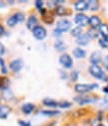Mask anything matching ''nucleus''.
Masks as SVG:
<instances>
[{
  "instance_id": "20",
  "label": "nucleus",
  "mask_w": 108,
  "mask_h": 126,
  "mask_svg": "<svg viewBox=\"0 0 108 126\" xmlns=\"http://www.w3.org/2000/svg\"><path fill=\"white\" fill-rule=\"evenodd\" d=\"M70 33H71V36L74 37V38H77V37H79L81 34H83V28L80 27V26H76L74 28H72L70 30Z\"/></svg>"
},
{
  "instance_id": "26",
  "label": "nucleus",
  "mask_w": 108,
  "mask_h": 126,
  "mask_svg": "<svg viewBox=\"0 0 108 126\" xmlns=\"http://www.w3.org/2000/svg\"><path fill=\"white\" fill-rule=\"evenodd\" d=\"M17 23H18V20H17L16 16H15V14L11 15V16L7 19V25H8L9 27H14Z\"/></svg>"
},
{
  "instance_id": "28",
  "label": "nucleus",
  "mask_w": 108,
  "mask_h": 126,
  "mask_svg": "<svg viewBox=\"0 0 108 126\" xmlns=\"http://www.w3.org/2000/svg\"><path fill=\"white\" fill-rule=\"evenodd\" d=\"M41 113L43 115H46V116H55V115H58L60 112L58 110H42Z\"/></svg>"
},
{
  "instance_id": "7",
  "label": "nucleus",
  "mask_w": 108,
  "mask_h": 126,
  "mask_svg": "<svg viewBox=\"0 0 108 126\" xmlns=\"http://www.w3.org/2000/svg\"><path fill=\"white\" fill-rule=\"evenodd\" d=\"M32 33H33V36L38 39V40H43L46 35H47V32H46V29L41 26V25H37L33 30H32Z\"/></svg>"
},
{
  "instance_id": "21",
  "label": "nucleus",
  "mask_w": 108,
  "mask_h": 126,
  "mask_svg": "<svg viewBox=\"0 0 108 126\" xmlns=\"http://www.w3.org/2000/svg\"><path fill=\"white\" fill-rule=\"evenodd\" d=\"M97 30H98V32H99L101 37L108 36V24L107 23H102Z\"/></svg>"
},
{
  "instance_id": "14",
  "label": "nucleus",
  "mask_w": 108,
  "mask_h": 126,
  "mask_svg": "<svg viewBox=\"0 0 108 126\" xmlns=\"http://www.w3.org/2000/svg\"><path fill=\"white\" fill-rule=\"evenodd\" d=\"M37 23H38V19L35 15H30L28 20H27V28L29 30H33L36 26H37Z\"/></svg>"
},
{
  "instance_id": "30",
  "label": "nucleus",
  "mask_w": 108,
  "mask_h": 126,
  "mask_svg": "<svg viewBox=\"0 0 108 126\" xmlns=\"http://www.w3.org/2000/svg\"><path fill=\"white\" fill-rule=\"evenodd\" d=\"M71 105H72V103L71 102H69V101H67V100H62V101H60V102H58V107L59 108H69V107H71Z\"/></svg>"
},
{
  "instance_id": "15",
  "label": "nucleus",
  "mask_w": 108,
  "mask_h": 126,
  "mask_svg": "<svg viewBox=\"0 0 108 126\" xmlns=\"http://www.w3.org/2000/svg\"><path fill=\"white\" fill-rule=\"evenodd\" d=\"M34 109H35V105L33 103H30V102L25 103L21 106V110L24 114H31L34 111Z\"/></svg>"
},
{
  "instance_id": "4",
  "label": "nucleus",
  "mask_w": 108,
  "mask_h": 126,
  "mask_svg": "<svg viewBox=\"0 0 108 126\" xmlns=\"http://www.w3.org/2000/svg\"><path fill=\"white\" fill-rule=\"evenodd\" d=\"M59 63L62 65L65 69H70L73 66V60L72 57L68 53H62L59 56Z\"/></svg>"
},
{
  "instance_id": "19",
  "label": "nucleus",
  "mask_w": 108,
  "mask_h": 126,
  "mask_svg": "<svg viewBox=\"0 0 108 126\" xmlns=\"http://www.w3.org/2000/svg\"><path fill=\"white\" fill-rule=\"evenodd\" d=\"M42 104L47 106V107H51V108H56L58 107V102L54 99H50V98H45L42 100Z\"/></svg>"
},
{
  "instance_id": "22",
  "label": "nucleus",
  "mask_w": 108,
  "mask_h": 126,
  "mask_svg": "<svg viewBox=\"0 0 108 126\" xmlns=\"http://www.w3.org/2000/svg\"><path fill=\"white\" fill-rule=\"evenodd\" d=\"M86 113H87V110H86V109H84V108H79V109L75 110V111L72 113V117H73V118H80V117L85 116Z\"/></svg>"
},
{
  "instance_id": "29",
  "label": "nucleus",
  "mask_w": 108,
  "mask_h": 126,
  "mask_svg": "<svg viewBox=\"0 0 108 126\" xmlns=\"http://www.w3.org/2000/svg\"><path fill=\"white\" fill-rule=\"evenodd\" d=\"M69 78H70V81H72V82H76L77 80H78V78H79V72H78V71H76V70H73V71L70 73Z\"/></svg>"
},
{
  "instance_id": "37",
  "label": "nucleus",
  "mask_w": 108,
  "mask_h": 126,
  "mask_svg": "<svg viewBox=\"0 0 108 126\" xmlns=\"http://www.w3.org/2000/svg\"><path fill=\"white\" fill-rule=\"evenodd\" d=\"M53 33H54V34H55V35H56L57 37H59V36H60L61 34H62V33H61L60 31H58L57 29H55V30H54V32H53Z\"/></svg>"
},
{
  "instance_id": "2",
  "label": "nucleus",
  "mask_w": 108,
  "mask_h": 126,
  "mask_svg": "<svg viewBox=\"0 0 108 126\" xmlns=\"http://www.w3.org/2000/svg\"><path fill=\"white\" fill-rule=\"evenodd\" d=\"M88 72L92 77H94L95 79L108 81V77L105 75V72L103 71V69L101 68L100 65H92L91 64L88 68Z\"/></svg>"
},
{
  "instance_id": "12",
  "label": "nucleus",
  "mask_w": 108,
  "mask_h": 126,
  "mask_svg": "<svg viewBox=\"0 0 108 126\" xmlns=\"http://www.w3.org/2000/svg\"><path fill=\"white\" fill-rule=\"evenodd\" d=\"M89 42H90V38L87 35V33H83L79 37L76 38V43L79 46H86V45H88Z\"/></svg>"
},
{
  "instance_id": "8",
  "label": "nucleus",
  "mask_w": 108,
  "mask_h": 126,
  "mask_svg": "<svg viewBox=\"0 0 108 126\" xmlns=\"http://www.w3.org/2000/svg\"><path fill=\"white\" fill-rule=\"evenodd\" d=\"M102 24V19L99 15H96V14H93L89 16V22H88V25L90 26V28L92 29H98L99 26Z\"/></svg>"
},
{
  "instance_id": "16",
  "label": "nucleus",
  "mask_w": 108,
  "mask_h": 126,
  "mask_svg": "<svg viewBox=\"0 0 108 126\" xmlns=\"http://www.w3.org/2000/svg\"><path fill=\"white\" fill-rule=\"evenodd\" d=\"M69 12H70V11H69L66 7H64V6H62V5H59V6H57V7L55 8V14L58 15V16H66V15L70 14Z\"/></svg>"
},
{
  "instance_id": "38",
  "label": "nucleus",
  "mask_w": 108,
  "mask_h": 126,
  "mask_svg": "<svg viewBox=\"0 0 108 126\" xmlns=\"http://www.w3.org/2000/svg\"><path fill=\"white\" fill-rule=\"evenodd\" d=\"M102 90H103V92H104V93H106V94H108V84H107L106 86H104Z\"/></svg>"
},
{
  "instance_id": "6",
  "label": "nucleus",
  "mask_w": 108,
  "mask_h": 126,
  "mask_svg": "<svg viewBox=\"0 0 108 126\" xmlns=\"http://www.w3.org/2000/svg\"><path fill=\"white\" fill-rule=\"evenodd\" d=\"M56 29L58 31H60L61 33L63 32H67V31L72 29V24L69 20L67 19H61L56 23Z\"/></svg>"
},
{
  "instance_id": "27",
  "label": "nucleus",
  "mask_w": 108,
  "mask_h": 126,
  "mask_svg": "<svg viewBox=\"0 0 108 126\" xmlns=\"http://www.w3.org/2000/svg\"><path fill=\"white\" fill-rule=\"evenodd\" d=\"M98 43L100 45L101 48L103 49H108V40L106 37H100L98 39Z\"/></svg>"
},
{
  "instance_id": "23",
  "label": "nucleus",
  "mask_w": 108,
  "mask_h": 126,
  "mask_svg": "<svg viewBox=\"0 0 108 126\" xmlns=\"http://www.w3.org/2000/svg\"><path fill=\"white\" fill-rule=\"evenodd\" d=\"M86 33H87V35L89 36L90 40H92V39H97V38L99 39V36H100V34H99V32H98L97 29H92V28H90Z\"/></svg>"
},
{
  "instance_id": "24",
  "label": "nucleus",
  "mask_w": 108,
  "mask_h": 126,
  "mask_svg": "<svg viewBox=\"0 0 108 126\" xmlns=\"http://www.w3.org/2000/svg\"><path fill=\"white\" fill-rule=\"evenodd\" d=\"M54 47H55V49L57 50V51H59V52H63V51H65L66 50V45L64 44V42L63 41H61V40H57L56 42H55V44H54Z\"/></svg>"
},
{
  "instance_id": "36",
  "label": "nucleus",
  "mask_w": 108,
  "mask_h": 126,
  "mask_svg": "<svg viewBox=\"0 0 108 126\" xmlns=\"http://www.w3.org/2000/svg\"><path fill=\"white\" fill-rule=\"evenodd\" d=\"M3 33H4V27L0 24V36H2Z\"/></svg>"
},
{
  "instance_id": "25",
  "label": "nucleus",
  "mask_w": 108,
  "mask_h": 126,
  "mask_svg": "<svg viewBox=\"0 0 108 126\" xmlns=\"http://www.w3.org/2000/svg\"><path fill=\"white\" fill-rule=\"evenodd\" d=\"M10 84V81L7 77H0V89H6Z\"/></svg>"
},
{
  "instance_id": "9",
  "label": "nucleus",
  "mask_w": 108,
  "mask_h": 126,
  "mask_svg": "<svg viewBox=\"0 0 108 126\" xmlns=\"http://www.w3.org/2000/svg\"><path fill=\"white\" fill-rule=\"evenodd\" d=\"M9 68L13 72H19L23 68V61L21 59H15L12 60L9 64Z\"/></svg>"
},
{
  "instance_id": "32",
  "label": "nucleus",
  "mask_w": 108,
  "mask_h": 126,
  "mask_svg": "<svg viewBox=\"0 0 108 126\" xmlns=\"http://www.w3.org/2000/svg\"><path fill=\"white\" fill-rule=\"evenodd\" d=\"M0 66H1V71L3 74H6L7 73V69H6V66H5V63H4V60L0 57Z\"/></svg>"
},
{
  "instance_id": "31",
  "label": "nucleus",
  "mask_w": 108,
  "mask_h": 126,
  "mask_svg": "<svg viewBox=\"0 0 108 126\" xmlns=\"http://www.w3.org/2000/svg\"><path fill=\"white\" fill-rule=\"evenodd\" d=\"M15 16H16V18L18 20V23L25 21V14L23 12H16L15 13Z\"/></svg>"
},
{
  "instance_id": "34",
  "label": "nucleus",
  "mask_w": 108,
  "mask_h": 126,
  "mask_svg": "<svg viewBox=\"0 0 108 126\" xmlns=\"http://www.w3.org/2000/svg\"><path fill=\"white\" fill-rule=\"evenodd\" d=\"M19 125L20 126H31V123L30 122H27V121H23V120H19L18 121Z\"/></svg>"
},
{
  "instance_id": "17",
  "label": "nucleus",
  "mask_w": 108,
  "mask_h": 126,
  "mask_svg": "<svg viewBox=\"0 0 108 126\" xmlns=\"http://www.w3.org/2000/svg\"><path fill=\"white\" fill-rule=\"evenodd\" d=\"M11 112V108L8 105H0V118H6Z\"/></svg>"
},
{
  "instance_id": "1",
  "label": "nucleus",
  "mask_w": 108,
  "mask_h": 126,
  "mask_svg": "<svg viewBox=\"0 0 108 126\" xmlns=\"http://www.w3.org/2000/svg\"><path fill=\"white\" fill-rule=\"evenodd\" d=\"M98 88V84L97 83H76L74 85V91L79 94V95H85V94L91 92L92 90H94Z\"/></svg>"
},
{
  "instance_id": "13",
  "label": "nucleus",
  "mask_w": 108,
  "mask_h": 126,
  "mask_svg": "<svg viewBox=\"0 0 108 126\" xmlns=\"http://www.w3.org/2000/svg\"><path fill=\"white\" fill-rule=\"evenodd\" d=\"M72 53H73V56L77 59H82V58L86 57V51L83 48H81V47H76V48H74Z\"/></svg>"
},
{
  "instance_id": "3",
  "label": "nucleus",
  "mask_w": 108,
  "mask_h": 126,
  "mask_svg": "<svg viewBox=\"0 0 108 126\" xmlns=\"http://www.w3.org/2000/svg\"><path fill=\"white\" fill-rule=\"evenodd\" d=\"M98 99V97L96 96H91V95H79V96H76L74 97L75 102H77L79 105H85V104H90V103H93Z\"/></svg>"
},
{
  "instance_id": "10",
  "label": "nucleus",
  "mask_w": 108,
  "mask_h": 126,
  "mask_svg": "<svg viewBox=\"0 0 108 126\" xmlns=\"http://www.w3.org/2000/svg\"><path fill=\"white\" fill-rule=\"evenodd\" d=\"M74 8L79 13H82L83 11H86L88 9V1H85V0H78V1H75L74 2Z\"/></svg>"
},
{
  "instance_id": "33",
  "label": "nucleus",
  "mask_w": 108,
  "mask_h": 126,
  "mask_svg": "<svg viewBox=\"0 0 108 126\" xmlns=\"http://www.w3.org/2000/svg\"><path fill=\"white\" fill-rule=\"evenodd\" d=\"M35 6H36V8H38L39 10H41L42 8H43V1H35Z\"/></svg>"
},
{
  "instance_id": "39",
  "label": "nucleus",
  "mask_w": 108,
  "mask_h": 126,
  "mask_svg": "<svg viewBox=\"0 0 108 126\" xmlns=\"http://www.w3.org/2000/svg\"><path fill=\"white\" fill-rule=\"evenodd\" d=\"M98 126H106V125H104V124H102V123H100Z\"/></svg>"
},
{
  "instance_id": "5",
  "label": "nucleus",
  "mask_w": 108,
  "mask_h": 126,
  "mask_svg": "<svg viewBox=\"0 0 108 126\" xmlns=\"http://www.w3.org/2000/svg\"><path fill=\"white\" fill-rule=\"evenodd\" d=\"M74 22H75V24H77V26H80L83 28L84 26L88 25L89 16H87L84 13H77L74 16Z\"/></svg>"
},
{
  "instance_id": "35",
  "label": "nucleus",
  "mask_w": 108,
  "mask_h": 126,
  "mask_svg": "<svg viewBox=\"0 0 108 126\" xmlns=\"http://www.w3.org/2000/svg\"><path fill=\"white\" fill-rule=\"evenodd\" d=\"M5 53V47L2 43H0V56H2Z\"/></svg>"
},
{
  "instance_id": "18",
  "label": "nucleus",
  "mask_w": 108,
  "mask_h": 126,
  "mask_svg": "<svg viewBox=\"0 0 108 126\" xmlns=\"http://www.w3.org/2000/svg\"><path fill=\"white\" fill-rule=\"evenodd\" d=\"M100 8V2L97 0H90L88 1V9L92 12H95Z\"/></svg>"
},
{
  "instance_id": "11",
  "label": "nucleus",
  "mask_w": 108,
  "mask_h": 126,
  "mask_svg": "<svg viewBox=\"0 0 108 126\" xmlns=\"http://www.w3.org/2000/svg\"><path fill=\"white\" fill-rule=\"evenodd\" d=\"M89 61L92 65H99L100 63L102 62V56H101V53L99 51H94L92 52V54L90 55V58H89Z\"/></svg>"
}]
</instances>
